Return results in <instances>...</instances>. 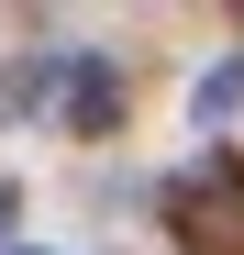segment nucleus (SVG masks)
<instances>
[{"instance_id":"obj_1","label":"nucleus","mask_w":244,"mask_h":255,"mask_svg":"<svg viewBox=\"0 0 244 255\" xmlns=\"http://www.w3.org/2000/svg\"><path fill=\"white\" fill-rule=\"evenodd\" d=\"M167 211H178V244H189V255H244V166H233L222 144L200 155V166H178Z\"/></svg>"},{"instance_id":"obj_2","label":"nucleus","mask_w":244,"mask_h":255,"mask_svg":"<svg viewBox=\"0 0 244 255\" xmlns=\"http://www.w3.org/2000/svg\"><path fill=\"white\" fill-rule=\"evenodd\" d=\"M56 111H67V133H111V122H122V67L111 56H67Z\"/></svg>"},{"instance_id":"obj_3","label":"nucleus","mask_w":244,"mask_h":255,"mask_svg":"<svg viewBox=\"0 0 244 255\" xmlns=\"http://www.w3.org/2000/svg\"><path fill=\"white\" fill-rule=\"evenodd\" d=\"M233 111H244V56H222V67L189 89V122H200V133H211V122H233Z\"/></svg>"},{"instance_id":"obj_4","label":"nucleus","mask_w":244,"mask_h":255,"mask_svg":"<svg viewBox=\"0 0 244 255\" xmlns=\"http://www.w3.org/2000/svg\"><path fill=\"white\" fill-rule=\"evenodd\" d=\"M11 211H22V200H11V189H0V233H11Z\"/></svg>"},{"instance_id":"obj_5","label":"nucleus","mask_w":244,"mask_h":255,"mask_svg":"<svg viewBox=\"0 0 244 255\" xmlns=\"http://www.w3.org/2000/svg\"><path fill=\"white\" fill-rule=\"evenodd\" d=\"M22 255H45V244H22Z\"/></svg>"}]
</instances>
